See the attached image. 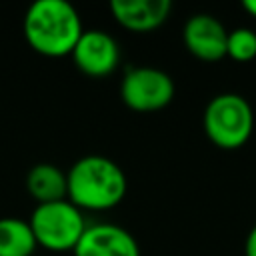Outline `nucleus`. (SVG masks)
Instances as JSON below:
<instances>
[{
  "label": "nucleus",
  "mask_w": 256,
  "mask_h": 256,
  "mask_svg": "<svg viewBox=\"0 0 256 256\" xmlns=\"http://www.w3.org/2000/svg\"><path fill=\"white\" fill-rule=\"evenodd\" d=\"M66 198L82 212H104L118 206L128 192L124 170L108 156L88 154L66 170Z\"/></svg>",
  "instance_id": "f257e3e1"
},
{
  "label": "nucleus",
  "mask_w": 256,
  "mask_h": 256,
  "mask_svg": "<svg viewBox=\"0 0 256 256\" xmlns=\"http://www.w3.org/2000/svg\"><path fill=\"white\" fill-rule=\"evenodd\" d=\"M28 46L48 58L70 56L84 26L78 10L66 0H36L28 6L22 22Z\"/></svg>",
  "instance_id": "f03ea898"
},
{
  "label": "nucleus",
  "mask_w": 256,
  "mask_h": 256,
  "mask_svg": "<svg viewBox=\"0 0 256 256\" xmlns=\"http://www.w3.org/2000/svg\"><path fill=\"white\" fill-rule=\"evenodd\" d=\"M202 126L214 146L222 150H236L252 136L254 112L244 96L236 92H222L206 104Z\"/></svg>",
  "instance_id": "7ed1b4c3"
},
{
  "label": "nucleus",
  "mask_w": 256,
  "mask_h": 256,
  "mask_svg": "<svg viewBox=\"0 0 256 256\" xmlns=\"http://www.w3.org/2000/svg\"><path fill=\"white\" fill-rule=\"evenodd\" d=\"M28 224L40 248L50 252L74 250L78 240L86 230V218L80 208H76L68 198L48 204H36Z\"/></svg>",
  "instance_id": "20e7f679"
},
{
  "label": "nucleus",
  "mask_w": 256,
  "mask_h": 256,
  "mask_svg": "<svg viewBox=\"0 0 256 256\" xmlns=\"http://www.w3.org/2000/svg\"><path fill=\"white\" fill-rule=\"evenodd\" d=\"M176 86L168 72L154 66L126 70L120 80V98L134 112H158L174 98Z\"/></svg>",
  "instance_id": "39448f33"
},
{
  "label": "nucleus",
  "mask_w": 256,
  "mask_h": 256,
  "mask_svg": "<svg viewBox=\"0 0 256 256\" xmlns=\"http://www.w3.org/2000/svg\"><path fill=\"white\" fill-rule=\"evenodd\" d=\"M70 58L82 74L90 78H104L110 76L120 64V46L106 30L90 28L82 32Z\"/></svg>",
  "instance_id": "423d86ee"
},
{
  "label": "nucleus",
  "mask_w": 256,
  "mask_h": 256,
  "mask_svg": "<svg viewBox=\"0 0 256 256\" xmlns=\"http://www.w3.org/2000/svg\"><path fill=\"white\" fill-rule=\"evenodd\" d=\"M182 40L186 50L198 60L218 62L226 56L228 30L216 16L200 12L186 20L182 28Z\"/></svg>",
  "instance_id": "0eeeda50"
},
{
  "label": "nucleus",
  "mask_w": 256,
  "mask_h": 256,
  "mask_svg": "<svg viewBox=\"0 0 256 256\" xmlns=\"http://www.w3.org/2000/svg\"><path fill=\"white\" fill-rule=\"evenodd\" d=\"M72 254L74 256H140V246L126 228L110 222H98L86 226Z\"/></svg>",
  "instance_id": "6e6552de"
},
{
  "label": "nucleus",
  "mask_w": 256,
  "mask_h": 256,
  "mask_svg": "<svg viewBox=\"0 0 256 256\" xmlns=\"http://www.w3.org/2000/svg\"><path fill=\"white\" fill-rule=\"evenodd\" d=\"M110 12L122 28L136 34H146L160 28L168 20L172 12V2L170 0H112Z\"/></svg>",
  "instance_id": "1a4fd4ad"
},
{
  "label": "nucleus",
  "mask_w": 256,
  "mask_h": 256,
  "mask_svg": "<svg viewBox=\"0 0 256 256\" xmlns=\"http://www.w3.org/2000/svg\"><path fill=\"white\" fill-rule=\"evenodd\" d=\"M26 192L32 200H36V204L66 200V172L50 162L34 164L26 174Z\"/></svg>",
  "instance_id": "9d476101"
},
{
  "label": "nucleus",
  "mask_w": 256,
  "mask_h": 256,
  "mask_svg": "<svg viewBox=\"0 0 256 256\" xmlns=\"http://www.w3.org/2000/svg\"><path fill=\"white\" fill-rule=\"evenodd\" d=\"M38 244L28 220L4 216L0 218V256H32Z\"/></svg>",
  "instance_id": "9b49d317"
},
{
  "label": "nucleus",
  "mask_w": 256,
  "mask_h": 256,
  "mask_svg": "<svg viewBox=\"0 0 256 256\" xmlns=\"http://www.w3.org/2000/svg\"><path fill=\"white\" fill-rule=\"evenodd\" d=\"M226 56H230L236 62H248L256 58V32L244 26L228 32Z\"/></svg>",
  "instance_id": "f8f14e48"
},
{
  "label": "nucleus",
  "mask_w": 256,
  "mask_h": 256,
  "mask_svg": "<svg viewBox=\"0 0 256 256\" xmlns=\"http://www.w3.org/2000/svg\"><path fill=\"white\" fill-rule=\"evenodd\" d=\"M244 256H256V224L250 228L244 242Z\"/></svg>",
  "instance_id": "ddd939ff"
},
{
  "label": "nucleus",
  "mask_w": 256,
  "mask_h": 256,
  "mask_svg": "<svg viewBox=\"0 0 256 256\" xmlns=\"http://www.w3.org/2000/svg\"><path fill=\"white\" fill-rule=\"evenodd\" d=\"M242 6H244V10H246L252 18H256V0H244Z\"/></svg>",
  "instance_id": "4468645a"
}]
</instances>
